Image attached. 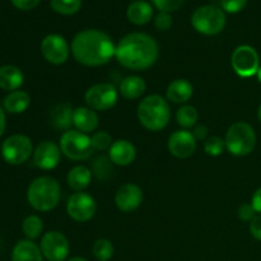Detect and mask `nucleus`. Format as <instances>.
Segmentation results:
<instances>
[{"mask_svg": "<svg viewBox=\"0 0 261 261\" xmlns=\"http://www.w3.org/2000/svg\"><path fill=\"white\" fill-rule=\"evenodd\" d=\"M73 58L84 66H102L109 63L116 53V45L101 30H83L74 36L70 45Z\"/></svg>", "mask_w": 261, "mask_h": 261, "instance_id": "1", "label": "nucleus"}, {"mask_svg": "<svg viewBox=\"0 0 261 261\" xmlns=\"http://www.w3.org/2000/svg\"><path fill=\"white\" fill-rule=\"evenodd\" d=\"M160 56V46L152 36L133 32L124 36L116 45L115 58L130 70H145L155 64Z\"/></svg>", "mask_w": 261, "mask_h": 261, "instance_id": "2", "label": "nucleus"}, {"mask_svg": "<svg viewBox=\"0 0 261 261\" xmlns=\"http://www.w3.org/2000/svg\"><path fill=\"white\" fill-rule=\"evenodd\" d=\"M139 122L150 132H161L171 120V109L168 101L160 94H150L138 105Z\"/></svg>", "mask_w": 261, "mask_h": 261, "instance_id": "3", "label": "nucleus"}, {"mask_svg": "<svg viewBox=\"0 0 261 261\" xmlns=\"http://www.w3.org/2000/svg\"><path fill=\"white\" fill-rule=\"evenodd\" d=\"M61 198L60 184L50 176H41L30 184L27 200L37 212H50L58 206Z\"/></svg>", "mask_w": 261, "mask_h": 261, "instance_id": "4", "label": "nucleus"}, {"mask_svg": "<svg viewBox=\"0 0 261 261\" xmlns=\"http://www.w3.org/2000/svg\"><path fill=\"white\" fill-rule=\"evenodd\" d=\"M256 133L254 127L245 121H237L227 130L224 143L226 149L236 157L250 154L256 147Z\"/></svg>", "mask_w": 261, "mask_h": 261, "instance_id": "5", "label": "nucleus"}, {"mask_svg": "<svg viewBox=\"0 0 261 261\" xmlns=\"http://www.w3.org/2000/svg\"><path fill=\"white\" fill-rule=\"evenodd\" d=\"M227 23L226 13L216 5H201L191 15V25L204 36L219 35Z\"/></svg>", "mask_w": 261, "mask_h": 261, "instance_id": "6", "label": "nucleus"}, {"mask_svg": "<svg viewBox=\"0 0 261 261\" xmlns=\"http://www.w3.org/2000/svg\"><path fill=\"white\" fill-rule=\"evenodd\" d=\"M61 153L71 161H86L93 153L91 137L78 130L64 132L60 138Z\"/></svg>", "mask_w": 261, "mask_h": 261, "instance_id": "7", "label": "nucleus"}, {"mask_svg": "<svg viewBox=\"0 0 261 261\" xmlns=\"http://www.w3.org/2000/svg\"><path fill=\"white\" fill-rule=\"evenodd\" d=\"M3 158L13 166L23 165L33 154L32 140L23 134H14L7 138L2 145Z\"/></svg>", "mask_w": 261, "mask_h": 261, "instance_id": "8", "label": "nucleus"}, {"mask_svg": "<svg viewBox=\"0 0 261 261\" xmlns=\"http://www.w3.org/2000/svg\"><path fill=\"white\" fill-rule=\"evenodd\" d=\"M84 99L89 109L107 111L115 107L119 99V89L111 83H98L87 89Z\"/></svg>", "mask_w": 261, "mask_h": 261, "instance_id": "9", "label": "nucleus"}, {"mask_svg": "<svg viewBox=\"0 0 261 261\" xmlns=\"http://www.w3.org/2000/svg\"><path fill=\"white\" fill-rule=\"evenodd\" d=\"M231 65L234 73L241 78L256 75L260 68V58L252 46L241 45L233 50L231 55Z\"/></svg>", "mask_w": 261, "mask_h": 261, "instance_id": "10", "label": "nucleus"}, {"mask_svg": "<svg viewBox=\"0 0 261 261\" xmlns=\"http://www.w3.org/2000/svg\"><path fill=\"white\" fill-rule=\"evenodd\" d=\"M40 249L43 257L48 261H66L70 251L68 239L59 231L46 232L41 239Z\"/></svg>", "mask_w": 261, "mask_h": 261, "instance_id": "11", "label": "nucleus"}, {"mask_svg": "<svg viewBox=\"0 0 261 261\" xmlns=\"http://www.w3.org/2000/svg\"><path fill=\"white\" fill-rule=\"evenodd\" d=\"M41 53L45 60L53 65H63L70 55L68 41L58 33H50L41 41Z\"/></svg>", "mask_w": 261, "mask_h": 261, "instance_id": "12", "label": "nucleus"}, {"mask_svg": "<svg viewBox=\"0 0 261 261\" xmlns=\"http://www.w3.org/2000/svg\"><path fill=\"white\" fill-rule=\"evenodd\" d=\"M97 212V204L93 196L84 191L74 193L66 203V213L73 221L83 223L91 221Z\"/></svg>", "mask_w": 261, "mask_h": 261, "instance_id": "13", "label": "nucleus"}, {"mask_svg": "<svg viewBox=\"0 0 261 261\" xmlns=\"http://www.w3.org/2000/svg\"><path fill=\"white\" fill-rule=\"evenodd\" d=\"M198 140L189 130H176L168 138L167 147L171 154L176 158H189L195 153Z\"/></svg>", "mask_w": 261, "mask_h": 261, "instance_id": "14", "label": "nucleus"}, {"mask_svg": "<svg viewBox=\"0 0 261 261\" xmlns=\"http://www.w3.org/2000/svg\"><path fill=\"white\" fill-rule=\"evenodd\" d=\"M61 160L60 145L51 140H43L33 150V162L38 168L45 171L58 167Z\"/></svg>", "mask_w": 261, "mask_h": 261, "instance_id": "15", "label": "nucleus"}, {"mask_svg": "<svg viewBox=\"0 0 261 261\" xmlns=\"http://www.w3.org/2000/svg\"><path fill=\"white\" fill-rule=\"evenodd\" d=\"M143 203V191L138 185L132 182L124 184L115 195V204L122 213L137 211Z\"/></svg>", "mask_w": 261, "mask_h": 261, "instance_id": "16", "label": "nucleus"}, {"mask_svg": "<svg viewBox=\"0 0 261 261\" xmlns=\"http://www.w3.org/2000/svg\"><path fill=\"white\" fill-rule=\"evenodd\" d=\"M137 157V149L134 144L126 139H119L112 143V145L109 149V158L111 162L116 166H125L132 165Z\"/></svg>", "mask_w": 261, "mask_h": 261, "instance_id": "17", "label": "nucleus"}, {"mask_svg": "<svg viewBox=\"0 0 261 261\" xmlns=\"http://www.w3.org/2000/svg\"><path fill=\"white\" fill-rule=\"evenodd\" d=\"M99 119L94 110L86 107H78L73 112V125L78 132L88 134L93 133L98 127Z\"/></svg>", "mask_w": 261, "mask_h": 261, "instance_id": "18", "label": "nucleus"}, {"mask_svg": "<svg viewBox=\"0 0 261 261\" xmlns=\"http://www.w3.org/2000/svg\"><path fill=\"white\" fill-rule=\"evenodd\" d=\"M153 7L144 0H134L126 9V17L135 25H145L152 20Z\"/></svg>", "mask_w": 261, "mask_h": 261, "instance_id": "19", "label": "nucleus"}, {"mask_svg": "<svg viewBox=\"0 0 261 261\" xmlns=\"http://www.w3.org/2000/svg\"><path fill=\"white\" fill-rule=\"evenodd\" d=\"M193 84L186 79H175L166 89V97L172 103H185L193 97Z\"/></svg>", "mask_w": 261, "mask_h": 261, "instance_id": "20", "label": "nucleus"}, {"mask_svg": "<svg viewBox=\"0 0 261 261\" xmlns=\"http://www.w3.org/2000/svg\"><path fill=\"white\" fill-rule=\"evenodd\" d=\"M12 261H43L40 246L31 240H22L12 251Z\"/></svg>", "mask_w": 261, "mask_h": 261, "instance_id": "21", "label": "nucleus"}, {"mask_svg": "<svg viewBox=\"0 0 261 261\" xmlns=\"http://www.w3.org/2000/svg\"><path fill=\"white\" fill-rule=\"evenodd\" d=\"M147 91V84L142 76L129 75L121 81L119 93L126 99H138Z\"/></svg>", "mask_w": 261, "mask_h": 261, "instance_id": "22", "label": "nucleus"}, {"mask_svg": "<svg viewBox=\"0 0 261 261\" xmlns=\"http://www.w3.org/2000/svg\"><path fill=\"white\" fill-rule=\"evenodd\" d=\"M24 81L22 70L14 65L0 66V88L3 91H18Z\"/></svg>", "mask_w": 261, "mask_h": 261, "instance_id": "23", "label": "nucleus"}, {"mask_svg": "<svg viewBox=\"0 0 261 261\" xmlns=\"http://www.w3.org/2000/svg\"><path fill=\"white\" fill-rule=\"evenodd\" d=\"M91 180L92 171L83 165L73 167L69 171L68 176H66V182H68L69 188L75 191V193L86 190L89 184H91Z\"/></svg>", "mask_w": 261, "mask_h": 261, "instance_id": "24", "label": "nucleus"}, {"mask_svg": "<svg viewBox=\"0 0 261 261\" xmlns=\"http://www.w3.org/2000/svg\"><path fill=\"white\" fill-rule=\"evenodd\" d=\"M73 112L74 110L69 105H56L55 107H53L50 114V120L53 126L58 130H65V132L70 130V126L73 125Z\"/></svg>", "mask_w": 261, "mask_h": 261, "instance_id": "25", "label": "nucleus"}, {"mask_svg": "<svg viewBox=\"0 0 261 261\" xmlns=\"http://www.w3.org/2000/svg\"><path fill=\"white\" fill-rule=\"evenodd\" d=\"M31 97L24 91L10 92L4 98V109L9 114H22L30 107Z\"/></svg>", "mask_w": 261, "mask_h": 261, "instance_id": "26", "label": "nucleus"}, {"mask_svg": "<svg viewBox=\"0 0 261 261\" xmlns=\"http://www.w3.org/2000/svg\"><path fill=\"white\" fill-rule=\"evenodd\" d=\"M199 120V112L191 105H182L176 112V121L182 129L188 130L195 126Z\"/></svg>", "mask_w": 261, "mask_h": 261, "instance_id": "27", "label": "nucleus"}, {"mask_svg": "<svg viewBox=\"0 0 261 261\" xmlns=\"http://www.w3.org/2000/svg\"><path fill=\"white\" fill-rule=\"evenodd\" d=\"M22 231L24 233V236L28 240L33 241V240L38 239L41 236L43 231V223L42 219L38 216H28L27 218L23 221L22 223Z\"/></svg>", "mask_w": 261, "mask_h": 261, "instance_id": "28", "label": "nucleus"}, {"mask_svg": "<svg viewBox=\"0 0 261 261\" xmlns=\"http://www.w3.org/2000/svg\"><path fill=\"white\" fill-rule=\"evenodd\" d=\"M83 0H50L53 10L61 15H74L81 10Z\"/></svg>", "mask_w": 261, "mask_h": 261, "instance_id": "29", "label": "nucleus"}, {"mask_svg": "<svg viewBox=\"0 0 261 261\" xmlns=\"http://www.w3.org/2000/svg\"><path fill=\"white\" fill-rule=\"evenodd\" d=\"M92 251H93V255L96 259L99 261H109L114 256V245L110 240L107 239H98L93 244V247H92Z\"/></svg>", "mask_w": 261, "mask_h": 261, "instance_id": "30", "label": "nucleus"}, {"mask_svg": "<svg viewBox=\"0 0 261 261\" xmlns=\"http://www.w3.org/2000/svg\"><path fill=\"white\" fill-rule=\"evenodd\" d=\"M112 165L114 163L111 162V160L107 157H101L96 158L93 162V172L99 180H106V178L110 177V175L112 173Z\"/></svg>", "mask_w": 261, "mask_h": 261, "instance_id": "31", "label": "nucleus"}, {"mask_svg": "<svg viewBox=\"0 0 261 261\" xmlns=\"http://www.w3.org/2000/svg\"><path fill=\"white\" fill-rule=\"evenodd\" d=\"M226 149V143L221 137H211L204 143V150L211 157H218Z\"/></svg>", "mask_w": 261, "mask_h": 261, "instance_id": "32", "label": "nucleus"}, {"mask_svg": "<svg viewBox=\"0 0 261 261\" xmlns=\"http://www.w3.org/2000/svg\"><path fill=\"white\" fill-rule=\"evenodd\" d=\"M91 142H92V147L93 149L96 150H107L110 149V147L112 145V137L111 134H109L107 132H96L91 137Z\"/></svg>", "mask_w": 261, "mask_h": 261, "instance_id": "33", "label": "nucleus"}, {"mask_svg": "<svg viewBox=\"0 0 261 261\" xmlns=\"http://www.w3.org/2000/svg\"><path fill=\"white\" fill-rule=\"evenodd\" d=\"M152 3L160 12L172 13L180 9L185 0H152Z\"/></svg>", "mask_w": 261, "mask_h": 261, "instance_id": "34", "label": "nucleus"}, {"mask_svg": "<svg viewBox=\"0 0 261 261\" xmlns=\"http://www.w3.org/2000/svg\"><path fill=\"white\" fill-rule=\"evenodd\" d=\"M247 5V0H221V8L224 13L236 14L245 9Z\"/></svg>", "mask_w": 261, "mask_h": 261, "instance_id": "35", "label": "nucleus"}, {"mask_svg": "<svg viewBox=\"0 0 261 261\" xmlns=\"http://www.w3.org/2000/svg\"><path fill=\"white\" fill-rule=\"evenodd\" d=\"M173 24V18L171 13L160 12L154 17V27L158 31H168Z\"/></svg>", "mask_w": 261, "mask_h": 261, "instance_id": "36", "label": "nucleus"}, {"mask_svg": "<svg viewBox=\"0 0 261 261\" xmlns=\"http://www.w3.org/2000/svg\"><path fill=\"white\" fill-rule=\"evenodd\" d=\"M255 213H256V211L251 203H244L239 208V218L242 222H251L255 218Z\"/></svg>", "mask_w": 261, "mask_h": 261, "instance_id": "37", "label": "nucleus"}, {"mask_svg": "<svg viewBox=\"0 0 261 261\" xmlns=\"http://www.w3.org/2000/svg\"><path fill=\"white\" fill-rule=\"evenodd\" d=\"M10 3L19 10H32L38 7L41 0H10Z\"/></svg>", "mask_w": 261, "mask_h": 261, "instance_id": "38", "label": "nucleus"}, {"mask_svg": "<svg viewBox=\"0 0 261 261\" xmlns=\"http://www.w3.org/2000/svg\"><path fill=\"white\" fill-rule=\"evenodd\" d=\"M250 233L257 241H261V214L255 216V218L250 222Z\"/></svg>", "mask_w": 261, "mask_h": 261, "instance_id": "39", "label": "nucleus"}, {"mask_svg": "<svg viewBox=\"0 0 261 261\" xmlns=\"http://www.w3.org/2000/svg\"><path fill=\"white\" fill-rule=\"evenodd\" d=\"M208 132L209 130L205 125H196L193 130V135L195 137L196 140H203L208 135Z\"/></svg>", "mask_w": 261, "mask_h": 261, "instance_id": "40", "label": "nucleus"}, {"mask_svg": "<svg viewBox=\"0 0 261 261\" xmlns=\"http://www.w3.org/2000/svg\"><path fill=\"white\" fill-rule=\"evenodd\" d=\"M251 204L252 206H254L255 211H256V213L261 214V188L257 189L254 193V195H252Z\"/></svg>", "mask_w": 261, "mask_h": 261, "instance_id": "41", "label": "nucleus"}, {"mask_svg": "<svg viewBox=\"0 0 261 261\" xmlns=\"http://www.w3.org/2000/svg\"><path fill=\"white\" fill-rule=\"evenodd\" d=\"M5 127H7V117H5L4 110L0 107V137L4 134Z\"/></svg>", "mask_w": 261, "mask_h": 261, "instance_id": "42", "label": "nucleus"}, {"mask_svg": "<svg viewBox=\"0 0 261 261\" xmlns=\"http://www.w3.org/2000/svg\"><path fill=\"white\" fill-rule=\"evenodd\" d=\"M66 261H88V260H86L84 257H81V256H74V257H70V259H68Z\"/></svg>", "mask_w": 261, "mask_h": 261, "instance_id": "43", "label": "nucleus"}, {"mask_svg": "<svg viewBox=\"0 0 261 261\" xmlns=\"http://www.w3.org/2000/svg\"><path fill=\"white\" fill-rule=\"evenodd\" d=\"M256 76H257V79H259V82L261 83V66L259 68V70H257V73H256Z\"/></svg>", "mask_w": 261, "mask_h": 261, "instance_id": "44", "label": "nucleus"}, {"mask_svg": "<svg viewBox=\"0 0 261 261\" xmlns=\"http://www.w3.org/2000/svg\"><path fill=\"white\" fill-rule=\"evenodd\" d=\"M257 119H259V121L261 122V105L259 106V110H257Z\"/></svg>", "mask_w": 261, "mask_h": 261, "instance_id": "45", "label": "nucleus"}, {"mask_svg": "<svg viewBox=\"0 0 261 261\" xmlns=\"http://www.w3.org/2000/svg\"><path fill=\"white\" fill-rule=\"evenodd\" d=\"M0 152H2V150H0Z\"/></svg>", "mask_w": 261, "mask_h": 261, "instance_id": "46", "label": "nucleus"}]
</instances>
